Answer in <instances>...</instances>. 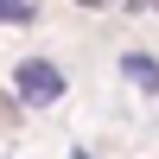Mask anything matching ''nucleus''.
<instances>
[{"mask_svg": "<svg viewBox=\"0 0 159 159\" xmlns=\"http://www.w3.org/2000/svg\"><path fill=\"white\" fill-rule=\"evenodd\" d=\"M76 7H115V0H76Z\"/></svg>", "mask_w": 159, "mask_h": 159, "instance_id": "nucleus-5", "label": "nucleus"}, {"mask_svg": "<svg viewBox=\"0 0 159 159\" xmlns=\"http://www.w3.org/2000/svg\"><path fill=\"white\" fill-rule=\"evenodd\" d=\"M121 76H127V83H140L147 96H159V64L147 57V51H127V57H121Z\"/></svg>", "mask_w": 159, "mask_h": 159, "instance_id": "nucleus-2", "label": "nucleus"}, {"mask_svg": "<svg viewBox=\"0 0 159 159\" xmlns=\"http://www.w3.org/2000/svg\"><path fill=\"white\" fill-rule=\"evenodd\" d=\"M153 13H159V0H153Z\"/></svg>", "mask_w": 159, "mask_h": 159, "instance_id": "nucleus-6", "label": "nucleus"}, {"mask_svg": "<svg viewBox=\"0 0 159 159\" xmlns=\"http://www.w3.org/2000/svg\"><path fill=\"white\" fill-rule=\"evenodd\" d=\"M38 19V0H0V25H32Z\"/></svg>", "mask_w": 159, "mask_h": 159, "instance_id": "nucleus-3", "label": "nucleus"}, {"mask_svg": "<svg viewBox=\"0 0 159 159\" xmlns=\"http://www.w3.org/2000/svg\"><path fill=\"white\" fill-rule=\"evenodd\" d=\"M13 121H19V102H13V96H7V89H0V134H7V127H13Z\"/></svg>", "mask_w": 159, "mask_h": 159, "instance_id": "nucleus-4", "label": "nucleus"}, {"mask_svg": "<svg viewBox=\"0 0 159 159\" xmlns=\"http://www.w3.org/2000/svg\"><path fill=\"white\" fill-rule=\"evenodd\" d=\"M13 89H19V102H32V108H51V102L64 96V70L45 57H25L19 70H13Z\"/></svg>", "mask_w": 159, "mask_h": 159, "instance_id": "nucleus-1", "label": "nucleus"}]
</instances>
